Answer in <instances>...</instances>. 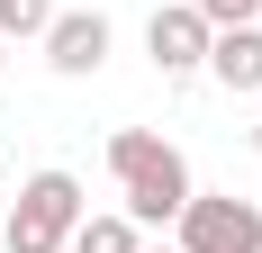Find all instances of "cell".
<instances>
[{"label":"cell","instance_id":"cell-1","mask_svg":"<svg viewBox=\"0 0 262 253\" xmlns=\"http://www.w3.org/2000/svg\"><path fill=\"white\" fill-rule=\"evenodd\" d=\"M108 172L127 190L136 226H172L190 208V163H181V145H163L154 126H118V136H108Z\"/></svg>","mask_w":262,"mask_h":253},{"label":"cell","instance_id":"cell-2","mask_svg":"<svg viewBox=\"0 0 262 253\" xmlns=\"http://www.w3.org/2000/svg\"><path fill=\"white\" fill-rule=\"evenodd\" d=\"M81 226V181L73 172H36L18 190V208L0 217V253H63Z\"/></svg>","mask_w":262,"mask_h":253},{"label":"cell","instance_id":"cell-3","mask_svg":"<svg viewBox=\"0 0 262 253\" xmlns=\"http://www.w3.org/2000/svg\"><path fill=\"white\" fill-rule=\"evenodd\" d=\"M172 226H181V253H262V208L235 199V190H217V199L190 190V208Z\"/></svg>","mask_w":262,"mask_h":253},{"label":"cell","instance_id":"cell-4","mask_svg":"<svg viewBox=\"0 0 262 253\" xmlns=\"http://www.w3.org/2000/svg\"><path fill=\"white\" fill-rule=\"evenodd\" d=\"M208 36L217 27L199 18V9H154V18H145V54H154V73H199V64H208Z\"/></svg>","mask_w":262,"mask_h":253},{"label":"cell","instance_id":"cell-5","mask_svg":"<svg viewBox=\"0 0 262 253\" xmlns=\"http://www.w3.org/2000/svg\"><path fill=\"white\" fill-rule=\"evenodd\" d=\"M46 64H54V73H100V64H108V18H100V9H63V18H54L46 27Z\"/></svg>","mask_w":262,"mask_h":253},{"label":"cell","instance_id":"cell-6","mask_svg":"<svg viewBox=\"0 0 262 253\" xmlns=\"http://www.w3.org/2000/svg\"><path fill=\"white\" fill-rule=\"evenodd\" d=\"M208 73L226 91H262V27H217L208 36Z\"/></svg>","mask_w":262,"mask_h":253},{"label":"cell","instance_id":"cell-7","mask_svg":"<svg viewBox=\"0 0 262 253\" xmlns=\"http://www.w3.org/2000/svg\"><path fill=\"white\" fill-rule=\"evenodd\" d=\"M63 253H145V244H136V217H81Z\"/></svg>","mask_w":262,"mask_h":253},{"label":"cell","instance_id":"cell-8","mask_svg":"<svg viewBox=\"0 0 262 253\" xmlns=\"http://www.w3.org/2000/svg\"><path fill=\"white\" fill-rule=\"evenodd\" d=\"M54 27V0H0V46L9 36H46Z\"/></svg>","mask_w":262,"mask_h":253},{"label":"cell","instance_id":"cell-9","mask_svg":"<svg viewBox=\"0 0 262 253\" xmlns=\"http://www.w3.org/2000/svg\"><path fill=\"white\" fill-rule=\"evenodd\" d=\"M190 9H199L208 27H253L262 18V0H190Z\"/></svg>","mask_w":262,"mask_h":253},{"label":"cell","instance_id":"cell-10","mask_svg":"<svg viewBox=\"0 0 262 253\" xmlns=\"http://www.w3.org/2000/svg\"><path fill=\"white\" fill-rule=\"evenodd\" d=\"M145 253H181V244H145Z\"/></svg>","mask_w":262,"mask_h":253},{"label":"cell","instance_id":"cell-11","mask_svg":"<svg viewBox=\"0 0 262 253\" xmlns=\"http://www.w3.org/2000/svg\"><path fill=\"white\" fill-rule=\"evenodd\" d=\"M0 64H9V54H0Z\"/></svg>","mask_w":262,"mask_h":253}]
</instances>
